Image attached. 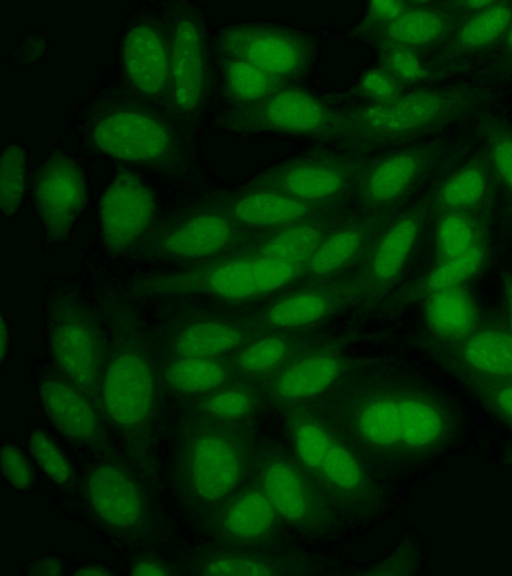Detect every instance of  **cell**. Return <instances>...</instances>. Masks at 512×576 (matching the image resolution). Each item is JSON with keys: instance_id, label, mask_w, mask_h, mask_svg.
Returning <instances> with one entry per match:
<instances>
[{"instance_id": "cell-26", "label": "cell", "mask_w": 512, "mask_h": 576, "mask_svg": "<svg viewBox=\"0 0 512 576\" xmlns=\"http://www.w3.org/2000/svg\"><path fill=\"white\" fill-rule=\"evenodd\" d=\"M212 95L220 106L213 113L261 100L274 92L293 85L277 79L256 66L234 57L212 51Z\"/></svg>"}, {"instance_id": "cell-31", "label": "cell", "mask_w": 512, "mask_h": 576, "mask_svg": "<svg viewBox=\"0 0 512 576\" xmlns=\"http://www.w3.org/2000/svg\"><path fill=\"white\" fill-rule=\"evenodd\" d=\"M281 518L261 487L253 481L226 506L222 526L234 540L255 543L270 539Z\"/></svg>"}, {"instance_id": "cell-34", "label": "cell", "mask_w": 512, "mask_h": 576, "mask_svg": "<svg viewBox=\"0 0 512 576\" xmlns=\"http://www.w3.org/2000/svg\"><path fill=\"white\" fill-rule=\"evenodd\" d=\"M306 345L303 338L288 332H268L254 336L238 348L232 366L242 375L262 378Z\"/></svg>"}, {"instance_id": "cell-3", "label": "cell", "mask_w": 512, "mask_h": 576, "mask_svg": "<svg viewBox=\"0 0 512 576\" xmlns=\"http://www.w3.org/2000/svg\"><path fill=\"white\" fill-rule=\"evenodd\" d=\"M477 96L467 90H416L341 111L334 141L370 154L426 134L468 113Z\"/></svg>"}, {"instance_id": "cell-18", "label": "cell", "mask_w": 512, "mask_h": 576, "mask_svg": "<svg viewBox=\"0 0 512 576\" xmlns=\"http://www.w3.org/2000/svg\"><path fill=\"white\" fill-rule=\"evenodd\" d=\"M50 348L57 366L81 391H90L100 372V340L88 311L64 302L53 312Z\"/></svg>"}, {"instance_id": "cell-46", "label": "cell", "mask_w": 512, "mask_h": 576, "mask_svg": "<svg viewBox=\"0 0 512 576\" xmlns=\"http://www.w3.org/2000/svg\"><path fill=\"white\" fill-rule=\"evenodd\" d=\"M403 85L381 67L366 71L358 82V90L372 103L389 101L401 93Z\"/></svg>"}, {"instance_id": "cell-10", "label": "cell", "mask_w": 512, "mask_h": 576, "mask_svg": "<svg viewBox=\"0 0 512 576\" xmlns=\"http://www.w3.org/2000/svg\"><path fill=\"white\" fill-rule=\"evenodd\" d=\"M254 481L281 520L308 534L327 531L334 523V505L294 458L267 447L255 459Z\"/></svg>"}, {"instance_id": "cell-2", "label": "cell", "mask_w": 512, "mask_h": 576, "mask_svg": "<svg viewBox=\"0 0 512 576\" xmlns=\"http://www.w3.org/2000/svg\"><path fill=\"white\" fill-rule=\"evenodd\" d=\"M68 123L84 155L142 175L188 179L198 165L197 133L123 88L106 70L76 105Z\"/></svg>"}, {"instance_id": "cell-24", "label": "cell", "mask_w": 512, "mask_h": 576, "mask_svg": "<svg viewBox=\"0 0 512 576\" xmlns=\"http://www.w3.org/2000/svg\"><path fill=\"white\" fill-rule=\"evenodd\" d=\"M221 207L242 230L270 231L338 211H326L283 193L247 187Z\"/></svg>"}, {"instance_id": "cell-25", "label": "cell", "mask_w": 512, "mask_h": 576, "mask_svg": "<svg viewBox=\"0 0 512 576\" xmlns=\"http://www.w3.org/2000/svg\"><path fill=\"white\" fill-rule=\"evenodd\" d=\"M85 488L92 509L109 526L129 528L140 521L143 497L120 469L110 465L95 467L87 477Z\"/></svg>"}, {"instance_id": "cell-6", "label": "cell", "mask_w": 512, "mask_h": 576, "mask_svg": "<svg viewBox=\"0 0 512 576\" xmlns=\"http://www.w3.org/2000/svg\"><path fill=\"white\" fill-rule=\"evenodd\" d=\"M108 74L123 88L168 110L169 41L164 1L142 2L128 12Z\"/></svg>"}, {"instance_id": "cell-11", "label": "cell", "mask_w": 512, "mask_h": 576, "mask_svg": "<svg viewBox=\"0 0 512 576\" xmlns=\"http://www.w3.org/2000/svg\"><path fill=\"white\" fill-rule=\"evenodd\" d=\"M440 158L437 145L388 148L368 154L354 198L363 213L398 212L425 183Z\"/></svg>"}, {"instance_id": "cell-52", "label": "cell", "mask_w": 512, "mask_h": 576, "mask_svg": "<svg viewBox=\"0 0 512 576\" xmlns=\"http://www.w3.org/2000/svg\"><path fill=\"white\" fill-rule=\"evenodd\" d=\"M41 569L37 574H59L60 573V563L56 560H45L39 566Z\"/></svg>"}, {"instance_id": "cell-47", "label": "cell", "mask_w": 512, "mask_h": 576, "mask_svg": "<svg viewBox=\"0 0 512 576\" xmlns=\"http://www.w3.org/2000/svg\"><path fill=\"white\" fill-rule=\"evenodd\" d=\"M2 473L16 489L24 490L31 486L33 473L29 461L14 444H4L1 449Z\"/></svg>"}, {"instance_id": "cell-20", "label": "cell", "mask_w": 512, "mask_h": 576, "mask_svg": "<svg viewBox=\"0 0 512 576\" xmlns=\"http://www.w3.org/2000/svg\"><path fill=\"white\" fill-rule=\"evenodd\" d=\"M359 280L318 283L284 295L255 316L268 332H290L317 323L363 296Z\"/></svg>"}, {"instance_id": "cell-48", "label": "cell", "mask_w": 512, "mask_h": 576, "mask_svg": "<svg viewBox=\"0 0 512 576\" xmlns=\"http://www.w3.org/2000/svg\"><path fill=\"white\" fill-rule=\"evenodd\" d=\"M410 1H374L368 5L367 13L360 26L361 32H367L395 19L404 12Z\"/></svg>"}, {"instance_id": "cell-9", "label": "cell", "mask_w": 512, "mask_h": 576, "mask_svg": "<svg viewBox=\"0 0 512 576\" xmlns=\"http://www.w3.org/2000/svg\"><path fill=\"white\" fill-rule=\"evenodd\" d=\"M211 43L214 53L244 60L290 84L310 71L316 56L307 35L263 23L226 25L212 36Z\"/></svg>"}, {"instance_id": "cell-32", "label": "cell", "mask_w": 512, "mask_h": 576, "mask_svg": "<svg viewBox=\"0 0 512 576\" xmlns=\"http://www.w3.org/2000/svg\"><path fill=\"white\" fill-rule=\"evenodd\" d=\"M489 256L490 245L487 238L459 256L433 263L425 274L398 295L397 303L407 304L423 300L434 292L464 285L483 270Z\"/></svg>"}, {"instance_id": "cell-44", "label": "cell", "mask_w": 512, "mask_h": 576, "mask_svg": "<svg viewBox=\"0 0 512 576\" xmlns=\"http://www.w3.org/2000/svg\"><path fill=\"white\" fill-rule=\"evenodd\" d=\"M379 63V67L403 86L419 81L427 74L417 51L411 49L399 47L380 48Z\"/></svg>"}, {"instance_id": "cell-12", "label": "cell", "mask_w": 512, "mask_h": 576, "mask_svg": "<svg viewBox=\"0 0 512 576\" xmlns=\"http://www.w3.org/2000/svg\"><path fill=\"white\" fill-rule=\"evenodd\" d=\"M31 196L48 242L63 243L84 210L88 198L83 163L55 145L35 167Z\"/></svg>"}, {"instance_id": "cell-36", "label": "cell", "mask_w": 512, "mask_h": 576, "mask_svg": "<svg viewBox=\"0 0 512 576\" xmlns=\"http://www.w3.org/2000/svg\"><path fill=\"white\" fill-rule=\"evenodd\" d=\"M434 263L461 255L488 238L480 211L448 210L436 213Z\"/></svg>"}, {"instance_id": "cell-8", "label": "cell", "mask_w": 512, "mask_h": 576, "mask_svg": "<svg viewBox=\"0 0 512 576\" xmlns=\"http://www.w3.org/2000/svg\"><path fill=\"white\" fill-rule=\"evenodd\" d=\"M214 126L236 135L268 134L334 142L341 111L293 85L246 105L213 113Z\"/></svg>"}, {"instance_id": "cell-23", "label": "cell", "mask_w": 512, "mask_h": 576, "mask_svg": "<svg viewBox=\"0 0 512 576\" xmlns=\"http://www.w3.org/2000/svg\"><path fill=\"white\" fill-rule=\"evenodd\" d=\"M398 212L364 213L341 220L307 261L304 277L327 279L345 270L367 253L378 232Z\"/></svg>"}, {"instance_id": "cell-29", "label": "cell", "mask_w": 512, "mask_h": 576, "mask_svg": "<svg viewBox=\"0 0 512 576\" xmlns=\"http://www.w3.org/2000/svg\"><path fill=\"white\" fill-rule=\"evenodd\" d=\"M39 394L49 418L64 435L78 442L97 437L96 415L77 386L59 378H47L41 383Z\"/></svg>"}, {"instance_id": "cell-30", "label": "cell", "mask_w": 512, "mask_h": 576, "mask_svg": "<svg viewBox=\"0 0 512 576\" xmlns=\"http://www.w3.org/2000/svg\"><path fill=\"white\" fill-rule=\"evenodd\" d=\"M344 217L339 212L266 231L245 251L294 263H307L326 234Z\"/></svg>"}, {"instance_id": "cell-28", "label": "cell", "mask_w": 512, "mask_h": 576, "mask_svg": "<svg viewBox=\"0 0 512 576\" xmlns=\"http://www.w3.org/2000/svg\"><path fill=\"white\" fill-rule=\"evenodd\" d=\"M423 303L426 338L454 341L481 323L478 304L465 284L434 292L425 297Z\"/></svg>"}, {"instance_id": "cell-21", "label": "cell", "mask_w": 512, "mask_h": 576, "mask_svg": "<svg viewBox=\"0 0 512 576\" xmlns=\"http://www.w3.org/2000/svg\"><path fill=\"white\" fill-rule=\"evenodd\" d=\"M362 458L334 431L312 476L335 506L349 512H372L380 493Z\"/></svg>"}, {"instance_id": "cell-39", "label": "cell", "mask_w": 512, "mask_h": 576, "mask_svg": "<svg viewBox=\"0 0 512 576\" xmlns=\"http://www.w3.org/2000/svg\"><path fill=\"white\" fill-rule=\"evenodd\" d=\"M28 155L25 147L12 142L1 153L0 187L1 212L12 219L19 211L26 190Z\"/></svg>"}, {"instance_id": "cell-33", "label": "cell", "mask_w": 512, "mask_h": 576, "mask_svg": "<svg viewBox=\"0 0 512 576\" xmlns=\"http://www.w3.org/2000/svg\"><path fill=\"white\" fill-rule=\"evenodd\" d=\"M253 337L249 329L236 323L207 320L186 326L173 346L179 357L212 358L240 348Z\"/></svg>"}, {"instance_id": "cell-40", "label": "cell", "mask_w": 512, "mask_h": 576, "mask_svg": "<svg viewBox=\"0 0 512 576\" xmlns=\"http://www.w3.org/2000/svg\"><path fill=\"white\" fill-rule=\"evenodd\" d=\"M454 377L512 431V378L482 379L463 374Z\"/></svg>"}, {"instance_id": "cell-53", "label": "cell", "mask_w": 512, "mask_h": 576, "mask_svg": "<svg viewBox=\"0 0 512 576\" xmlns=\"http://www.w3.org/2000/svg\"><path fill=\"white\" fill-rule=\"evenodd\" d=\"M110 574L111 572L98 566L83 567L78 572H76V575H84V576H100Z\"/></svg>"}, {"instance_id": "cell-37", "label": "cell", "mask_w": 512, "mask_h": 576, "mask_svg": "<svg viewBox=\"0 0 512 576\" xmlns=\"http://www.w3.org/2000/svg\"><path fill=\"white\" fill-rule=\"evenodd\" d=\"M512 25V3L493 1L475 12L456 32L451 50L467 53L485 48L506 35Z\"/></svg>"}, {"instance_id": "cell-54", "label": "cell", "mask_w": 512, "mask_h": 576, "mask_svg": "<svg viewBox=\"0 0 512 576\" xmlns=\"http://www.w3.org/2000/svg\"><path fill=\"white\" fill-rule=\"evenodd\" d=\"M502 50L506 60L512 62V25L504 36Z\"/></svg>"}, {"instance_id": "cell-49", "label": "cell", "mask_w": 512, "mask_h": 576, "mask_svg": "<svg viewBox=\"0 0 512 576\" xmlns=\"http://www.w3.org/2000/svg\"><path fill=\"white\" fill-rule=\"evenodd\" d=\"M132 575L137 576H163L167 575V569L155 561H140L136 563L131 571Z\"/></svg>"}, {"instance_id": "cell-7", "label": "cell", "mask_w": 512, "mask_h": 576, "mask_svg": "<svg viewBox=\"0 0 512 576\" xmlns=\"http://www.w3.org/2000/svg\"><path fill=\"white\" fill-rule=\"evenodd\" d=\"M368 154L336 145L294 155L256 176L248 187L274 190L326 211L354 197Z\"/></svg>"}, {"instance_id": "cell-13", "label": "cell", "mask_w": 512, "mask_h": 576, "mask_svg": "<svg viewBox=\"0 0 512 576\" xmlns=\"http://www.w3.org/2000/svg\"><path fill=\"white\" fill-rule=\"evenodd\" d=\"M251 445L240 432L208 428L190 442L186 458L189 484L196 495L216 502L243 482L251 461Z\"/></svg>"}, {"instance_id": "cell-19", "label": "cell", "mask_w": 512, "mask_h": 576, "mask_svg": "<svg viewBox=\"0 0 512 576\" xmlns=\"http://www.w3.org/2000/svg\"><path fill=\"white\" fill-rule=\"evenodd\" d=\"M242 231L221 206L204 208L167 224L155 237L153 248L169 259H203L231 248Z\"/></svg>"}, {"instance_id": "cell-5", "label": "cell", "mask_w": 512, "mask_h": 576, "mask_svg": "<svg viewBox=\"0 0 512 576\" xmlns=\"http://www.w3.org/2000/svg\"><path fill=\"white\" fill-rule=\"evenodd\" d=\"M305 267L244 251L188 271L147 278L137 289L153 295L201 294L229 302L250 301L304 277Z\"/></svg>"}, {"instance_id": "cell-17", "label": "cell", "mask_w": 512, "mask_h": 576, "mask_svg": "<svg viewBox=\"0 0 512 576\" xmlns=\"http://www.w3.org/2000/svg\"><path fill=\"white\" fill-rule=\"evenodd\" d=\"M423 344L453 376L512 378V333L507 325L494 321L481 322L460 339L439 342L425 338Z\"/></svg>"}, {"instance_id": "cell-41", "label": "cell", "mask_w": 512, "mask_h": 576, "mask_svg": "<svg viewBox=\"0 0 512 576\" xmlns=\"http://www.w3.org/2000/svg\"><path fill=\"white\" fill-rule=\"evenodd\" d=\"M260 389L252 385H234L211 394L203 404L204 411L226 421L249 416L260 403Z\"/></svg>"}, {"instance_id": "cell-14", "label": "cell", "mask_w": 512, "mask_h": 576, "mask_svg": "<svg viewBox=\"0 0 512 576\" xmlns=\"http://www.w3.org/2000/svg\"><path fill=\"white\" fill-rule=\"evenodd\" d=\"M434 212L432 193L395 214L378 232L364 256L358 279L364 295L387 292L401 277Z\"/></svg>"}, {"instance_id": "cell-1", "label": "cell", "mask_w": 512, "mask_h": 576, "mask_svg": "<svg viewBox=\"0 0 512 576\" xmlns=\"http://www.w3.org/2000/svg\"><path fill=\"white\" fill-rule=\"evenodd\" d=\"M350 368L309 404L364 462L402 471L437 456L458 438L456 409L427 384L388 367Z\"/></svg>"}, {"instance_id": "cell-42", "label": "cell", "mask_w": 512, "mask_h": 576, "mask_svg": "<svg viewBox=\"0 0 512 576\" xmlns=\"http://www.w3.org/2000/svg\"><path fill=\"white\" fill-rule=\"evenodd\" d=\"M29 449L43 471L56 483L68 482L72 475L69 461L44 432L36 430L29 436Z\"/></svg>"}, {"instance_id": "cell-50", "label": "cell", "mask_w": 512, "mask_h": 576, "mask_svg": "<svg viewBox=\"0 0 512 576\" xmlns=\"http://www.w3.org/2000/svg\"><path fill=\"white\" fill-rule=\"evenodd\" d=\"M503 294L507 314V326L512 333V275L504 273L502 276Z\"/></svg>"}, {"instance_id": "cell-45", "label": "cell", "mask_w": 512, "mask_h": 576, "mask_svg": "<svg viewBox=\"0 0 512 576\" xmlns=\"http://www.w3.org/2000/svg\"><path fill=\"white\" fill-rule=\"evenodd\" d=\"M483 129L492 167L512 192V133L496 122H487Z\"/></svg>"}, {"instance_id": "cell-38", "label": "cell", "mask_w": 512, "mask_h": 576, "mask_svg": "<svg viewBox=\"0 0 512 576\" xmlns=\"http://www.w3.org/2000/svg\"><path fill=\"white\" fill-rule=\"evenodd\" d=\"M229 374V366L216 357H180L165 372L167 382L184 393L213 391L228 380Z\"/></svg>"}, {"instance_id": "cell-22", "label": "cell", "mask_w": 512, "mask_h": 576, "mask_svg": "<svg viewBox=\"0 0 512 576\" xmlns=\"http://www.w3.org/2000/svg\"><path fill=\"white\" fill-rule=\"evenodd\" d=\"M105 409L119 425L142 423L155 401V382L149 363L133 351L117 355L109 364L102 383Z\"/></svg>"}, {"instance_id": "cell-35", "label": "cell", "mask_w": 512, "mask_h": 576, "mask_svg": "<svg viewBox=\"0 0 512 576\" xmlns=\"http://www.w3.org/2000/svg\"><path fill=\"white\" fill-rule=\"evenodd\" d=\"M489 191V173L480 161L463 165L432 192L436 213L448 210L480 211Z\"/></svg>"}, {"instance_id": "cell-43", "label": "cell", "mask_w": 512, "mask_h": 576, "mask_svg": "<svg viewBox=\"0 0 512 576\" xmlns=\"http://www.w3.org/2000/svg\"><path fill=\"white\" fill-rule=\"evenodd\" d=\"M283 566L273 563L270 560L261 558L229 555L217 557L210 560L203 568L206 575H277L282 574Z\"/></svg>"}, {"instance_id": "cell-51", "label": "cell", "mask_w": 512, "mask_h": 576, "mask_svg": "<svg viewBox=\"0 0 512 576\" xmlns=\"http://www.w3.org/2000/svg\"><path fill=\"white\" fill-rule=\"evenodd\" d=\"M9 348V331L4 317L1 319V331H0V355L1 360L5 359V355Z\"/></svg>"}, {"instance_id": "cell-15", "label": "cell", "mask_w": 512, "mask_h": 576, "mask_svg": "<svg viewBox=\"0 0 512 576\" xmlns=\"http://www.w3.org/2000/svg\"><path fill=\"white\" fill-rule=\"evenodd\" d=\"M340 343L307 344L260 380L261 393L278 405L311 402L328 392L348 371Z\"/></svg>"}, {"instance_id": "cell-27", "label": "cell", "mask_w": 512, "mask_h": 576, "mask_svg": "<svg viewBox=\"0 0 512 576\" xmlns=\"http://www.w3.org/2000/svg\"><path fill=\"white\" fill-rule=\"evenodd\" d=\"M449 25L443 12L423 2H412L389 23L363 34L379 49L399 47L417 51L441 40Z\"/></svg>"}, {"instance_id": "cell-4", "label": "cell", "mask_w": 512, "mask_h": 576, "mask_svg": "<svg viewBox=\"0 0 512 576\" xmlns=\"http://www.w3.org/2000/svg\"><path fill=\"white\" fill-rule=\"evenodd\" d=\"M169 41L168 110L197 133L210 106L212 36L205 10L188 0L164 1Z\"/></svg>"}, {"instance_id": "cell-55", "label": "cell", "mask_w": 512, "mask_h": 576, "mask_svg": "<svg viewBox=\"0 0 512 576\" xmlns=\"http://www.w3.org/2000/svg\"><path fill=\"white\" fill-rule=\"evenodd\" d=\"M492 3L493 1H466V2H460V5H462L466 9H470L477 12L490 6Z\"/></svg>"}, {"instance_id": "cell-16", "label": "cell", "mask_w": 512, "mask_h": 576, "mask_svg": "<svg viewBox=\"0 0 512 576\" xmlns=\"http://www.w3.org/2000/svg\"><path fill=\"white\" fill-rule=\"evenodd\" d=\"M99 225L106 248L122 253L149 230L156 216L153 189L139 172L118 166L102 192Z\"/></svg>"}]
</instances>
